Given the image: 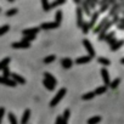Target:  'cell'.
<instances>
[{"label":"cell","instance_id":"6da1fadb","mask_svg":"<svg viewBox=\"0 0 124 124\" xmlns=\"http://www.w3.org/2000/svg\"><path fill=\"white\" fill-rule=\"evenodd\" d=\"M66 93H67V90L65 89V88H62V89H60L58 91H57V94L55 95V97L51 100V102H50V106L51 107H55L62 99H63V96L66 95Z\"/></svg>","mask_w":124,"mask_h":124},{"label":"cell","instance_id":"cb8c5ba5","mask_svg":"<svg viewBox=\"0 0 124 124\" xmlns=\"http://www.w3.org/2000/svg\"><path fill=\"white\" fill-rule=\"evenodd\" d=\"M99 122H101V117L100 116H95V117H91L88 119V124H97Z\"/></svg>","mask_w":124,"mask_h":124},{"label":"cell","instance_id":"b9f144b4","mask_svg":"<svg viewBox=\"0 0 124 124\" xmlns=\"http://www.w3.org/2000/svg\"><path fill=\"white\" fill-rule=\"evenodd\" d=\"M116 41H117V39H116V37H114L113 39H111V40L108 41V44H109V46H111V45H113V44H114Z\"/></svg>","mask_w":124,"mask_h":124},{"label":"cell","instance_id":"52a82bcc","mask_svg":"<svg viewBox=\"0 0 124 124\" xmlns=\"http://www.w3.org/2000/svg\"><path fill=\"white\" fill-rule=\"evenodd\" d=\"M58 27H60V24L56 22H45V23H41V26H40L41 29H55Z\"/></svg>","mask_w":124,"mask_h":124},{"label":"cell","instance_id":"44dd1931","mask_svg":"<svg viewBox=\"0 0 124 124\" xmlns=\"http://www.w3.org/2000/svg\"><path fill=\"white\" fill-rule=\"evenodd\" d=\"M82 11H83V14L85 12L88 16H91L90 9H89V6H88V1H83V3H82Z\"/></svg>","mask_w":124,"mask_h":124},{"label":"cell","instance_id":"d6a6232c","mask_svg":"<svg viewBox=\"0 0 124 124\" xmlns=\"http://www.w3.org/2000/svg\"><path fill=\"white\" fill-rule=\"evenodd\" d=\"M18 12V10L17 9H10V10H8L6 12H5V15L8 16V17H10V16H14V15H16Z\"/></svg>","mask_w":124,"mask_h":124},{"label":"cell","instance_id":"d6986e66","mask_svg":"<svg viewBox=\"0 0 124 124\" xmlns=\"http://www.w3.org/2000/svg\"><path fill=\"white\" fill-rule=\"evenodd\" d=\"M97 62H99L100 65H102V66H106V67L111 65V61H109L108 58H106V57H102V56L97 58Z\"/></svg>","mask_w":124,"mask_h":124},{"label":"cell","instance_id":"83f0119b","mask_svg":"<svg viewBox=\"0 0 124 124\" xmlns=\"http://www.w3.org/2000/svg\"><path fill=\"white\" fill-rule=\"evenodd\" d=\"M94 97H95V94H94V91L86 93V94H84V95L82 96V99H83V100H91V99H94Z\"/></svg>","mask_w":124,"mask_h":124},{"label":"cell","instance_id":"4316f807","mask_svg":"<svg viewBox=\"0 0 124 124\" xmlns=\"http://www.w3.org/2000/svg\"><path fill=\"white\" fill-rule=\"evenodd\" d=\"M61 21H62V11H60V10H58V11L55 14V22L60 24V23H61Z\"/></svg>","mask_w":124,"mask_h":124},{"label":"cell","instance_id":"d590c367","mask_svg":"<svg viewBox=\"0 0 124 124\" xmlns=\"http://www.w3.org/2000/svg\"><path fill=\"white\" fill-rule=\"evenodd\" d=\"M41 4H43V10L44 11H49L50 10V3L47 1V0H43Z\"/></svg>","mask_w":124,"mask_h":124},{"label":"cell","instance_id":"e575fe53","mask_svg":"<svg viewBox=\"0 0 124 124\" xmlns=\"http://www.w3.org/2000/svg\"><path fill=\"white\" fill-rule=\"evenodd\" d=\"M65 3H66L65 0H57V1H54V3L50 4V9H51V8H56V6H58V5H62V4H65Z\"/></svg>","mask_w":124,"mask_h":124},{"label":"cell","instance_id":"1f68e13d","mask_svg":"<svg viewBox=\"0 0 124 124\" xmlns=\"http://www.w3.org/2000/svg\"><path fill=\"white\" fill-rule=\"evenodd\" d=\"M1 77H4V78H10L11 77V72H10V68L9 67H6V68L3 70V76Z\"/></svg>","mask_w":124,"mask_h":124},{"label":"cell","instance_id":"ee69618b","mask_svg":"<svg viewBox=\"0 0 124 124\" xmlns=\"http://www.w3.org/2000/svg\"><path fill=\"white\" fill-rule=\"evenodd\" d=\"M118 23H120V24H124V18H119V22Z\"/></svg>","mask_w":124,"mask_h":124},{"label":"cell","instance_id":"7402d4cb","mask_svg":"<svg viewBox=\"0 0 124 124\" xmlns=\"http://www.w3.org/2000/svg\"><path fill=\"white\" fill-rule=\"evenodd\" d=\"M43 84H44V86L49 90V91H52V90H55V85L52 84V83H50L49 80H46V79H44L43 80Z\"/></svg>","mask_w":124,"mask_h":124},{"label":"cell","instance_id":"ba28073f","mask_svg":"<svg viewBox=\"0 0 124 124\" xmlns=\"http://www.w3.org/2000/svg\"><path fill=\"white\" fill-rule=\"evenodd\" d=\"M11 46L14 49H28V47H31V44L29 43H23V41H17V43H12Z\"/></svg>","mask_w":124,"mask_h":124},{"label":"cell","instance_id":"4fadbf2b","mask_svg":"<svg viewBox=\"0 0 124 124\" xmlns=\"http://www.w3.org/2000/svg\"><path fill=\"white\" fill-rule=\"evenodd\" d=\"M90 61H91V57H89V56H82V57H78L76 60V63L77 65H85V63H89Z\"/></svg>","mask_w":124,"mask_h":124},{"label":"cell","instance_id":"74e56055","mask_svg":"<svg viewBox=\"0 0 124 124\" xmlns=\"http://www.w3.org/2000/svg\"><path fill=\"white\" fill-rule=\"evenodd\" d=\"M70 116H71V111H70V109H65L63 116H62V119H63V120H68Z\"/></svg>","mask_w":124,"mask_h":124},{"label":"cell","instance_id":"9a60e30c","mask_svg":"<svg viewBox=\"0 0 124 124\" xmlns=\"http://www.w3.org/2000/svg\"><path fill=\"white\" fill-rule=\"evenodd\" d=\"M124 45V39H120V40H117L113 45H111V51H117L118 49H120L122 46Z\"/></svg>","mask_w":124,"mask_h":124},{"label":"cell","instance_id":"484cf974","mask_svg":"<svg viewBox=\"0 0 124 124\" xmlns=\"http://www.w3.org/2000/svg\"><path fill=\"white\" fill-rule=\"evenodd\" d=\"M35 38H37V35H24L23 39H22V41L23 43H31V41L35 40Z\"/></svg>","mask_w":124,"mask_h":124},{"label":"cell","instance_id":"bcb514c9","mask_svg":"<svg viewBox=\"0 0 124 124\" xmlns=\"http://www.w3.org/2000/svg\"><path fill=\"white\" fill-rule=\"evenodd\" d=\"M62 124H67V120H63V119H62Z\"/></svg>","mask_w":124,"mask_h":124},{"label":"cell","instance_id":"3957f363","mask_svg":"<svg viewBox=\"0 0 124 124\" xmlns=\"http://www.w3.org/2000/svg\"><path fill=\"white\" fill-rule=\"evenodd\" d=\"M83 45H84V47L86 49V51H88V54H89L88 56L91 57V58L95 57V49H94V46L91 45V43H90L88 39H84V40H83Z\"/></svg>","mask_w":124,"mask_h":124},{"label":"cell","instance_id":"60d3db41","mask_svg":"<svg viewBox=\"0 0 124 124\" xmlns=\"http://www.w3.org/2000/svg\"><path fill=\"white\" fill-rule=\"evenodd\" d=\"M55 124H62V116H57Z\"/></svg>","mask_w":124,"mask_h":124},{"label":"cell","instance_id":"7a4b0ae2","mask_svg":"<svg viewBox=\"0 0 124 124\" xmlns=\"http://www.w3.org/2000/svg\"><path fill=\"white\" fill-rule=\"evenodd\" d=\"M113 26V23H112V21H108L106 24H105V27L101 29V32L99 33V37H97V39L101 41V40H105V37H106V34H107V32H108V29L111 28Z\"/></svg>","mask_w":124,"mask_h":124},{"label":"cell","instance_id":"681fc988","mask_svg":"<svg viewBox=\"0 0 124 124\" xmlns=\"http://www.w3.org/2000/svg\"><path fill=\"white\" fill-rule=\"evenodd\" d=\"M0 11H1V10H0Z\"/></svg>","mask_w":124,"mask_h":124},{"label":"cell","instance_id":"8fae6325","mask_svg":"<svg viewBox=\"0 0 124 124\" xmlns=\"http://www.w3.org/2000/svg\"><path fill=\"white\" fill-rule=\"evenodd\" d=\"M0 84L9 85V86H16V85H17L12 79H10V78H4V77H0Z\"/></svg>","mask_w":124,"mask_h":124},{"label":"cell","instance_id":"836d02e7","mask_svg":"<svg viewBox=\"0 0 124 124\" xmlns=\"http://www.w3.org/2000/svg\"><path fill=\"white\" fill-rule=\"evenodd\" d=\"M114 37H116V32H109V33H107V34H106V37H105V40L108 43V41H109L111 39H113Z\"/></svg>","mask_w":124,"mask_h":124},{"label":"cell","instance_id":"9c48e42d","mask_svg":"<svg viewBox=\"0 0 124 124\" xmlns=\"http://www.w3.org/2000/svg\"><path fill=\"white\" fill-rule=\"evenodd\" d=\"M61 65H62V67H63V68L68 70V68L72 67L73 61H72L70 57H65V58H62V60H61Z\"/></svg>","mask_w":124,"mask_h":124},{"label":"cell","instance_id":"5b68a950","mask_svg":"<svg viewBox=\"0 0 124 124\" xmlns=\"http://www.w3.org/2000/svg\"><path fill=\"white\" fill-rule=\"evenodd\" d=\"M101 77L103 79V83H105V86H109L111 84V79H109V73L106 68H102L101 70Z\"/></svg>","mask_w":124,"mask_h":124},{"label":"cell","instance_id":"277c9868","mask_svg":"<svg viewBox=\"0 0 124 124\" xmlns=\"http://www.w3.org/2000/svg\"><path fill=\"white\" fill-rule=\"evenodd\" d=\"M77 27L82 28L83 23H84V18H83V11H82V8H77Z\"/></svg>","mask_w":124,"mask_h":124},{"label":"cell","instance_id":"603a6c76","mask_svg":"<svg viewBox=\"0 0 124 124\" xmlns=\"http://www.w3.org/2000/svg\"><path fill=\"white\" fill-rule=\"evenodd\" d=\"M106 91H107V86L102 85V86H99V88H96V90L94 91V94H95V95H102V94H105Z\"/></svg>","mask_w":124,"mask_h":124},{"label":"cell","instance_id":"30bf717a","mask_svg":"<svg viewBox=\"0 0 124 124\" xmlns=\"http://www.w3.org/2000/svg\"><path fill=\"white\" fill-rule=\"evenodd\" d=\"M11 77H12V80L17 84H26V79L23 77H21L18 73H11Z\"/></svg>","mask_w":124,"mask_h":124},{"label":"cell","instance_id":"8d00e7d4","mask_svg":"<svg viewBox=\"0 0 124 124\" xmlns=\"http://www.w3.org/2000/svg\"><path fill=\"white\" fill-rule=\"evenodd\" d=\"M89 29H90V28H89V22H84L83 26H82V31H83V33L86 34V33L89 32Z\"/></svg>","mask_w":124,"mask_h":124},{"label":"cell","instance_id":"5bb4252c","mask_svg":"<svg viewBox=\"0 0 124 124\" xmlns=\"http://www.w3.org/2000/svg\"><path fill=\"white\" fill-rule=\"evenodd\" d=\"M99 15H100L99 11H96V12H94V14L91 15V20H90V22H89V28H90V29H91V28H95V23H96V21H97V18H99Z\"/></svg>","mask_w":124,"mask_h":124},{"label":"cell","instance_id":"7c38bea8","mask_svg":"<svg viewBox=\"0 0 124 124\" xmlns=\"http://www.w3.org/2000/svg\"><path fill=\"white\" fill-rule=\"evenodd\" d=\"M107 22H108V17H105V18H103V20H102V21H101V22L94 28V33H95V34H96V33H100L101 29L105 27V24H106Z\"/></svg>","mask_w":124,"mask_h":124},{"label":"cell","instance_id":"e0dca14e","mask_svg":"<svg viewBox=\"0 0 124 124\" xmlns=\"http://www.w3.org/2000/svg\"><path fill=\"white\" fill-rule=\"evenodd\" d=\"M10 61H11V58H10V57H5L4 60H1V61H0V71H3L4 68L9 67Z\"/></svg>","mask_w":124,"mask_h":124},{"label":"cell","instance_id":"2e32d148","mask_svg":"<svg viewBox=\"0 0 124 124\" xmlns=\"http://www.w3.org/2000/svg\"><path fill=\"white\" fill-rule=\"evenodd\" d=\"M29 118H31V109H29V108H27V109L24 111V113H23L22 119H21V124H28Z\"/></svg>","mask_w":124,"mask_h":124},{"label":"cell","instance_id":"7dc6e473","mask_svg":"<svg viewBox=\"0 0 124 124\" xmlns=\"http://www.w3.org/2000/svg\"><path fill=\"white\" fill-rule=\"evenodd\" d=\"M120 63H123V65H124V57H123V58L120 60Z\"/></svg>","mask_w":124,"mask_h":124},{"label":"cell","instance_id":"4dcf8cb0","mask_svg":"<svg viewBox=\"0 0 124 124\" xmlns=\"http://www.w3.org/2000/svg\"><path fill=\"white\" fill-rule=\"evenodd\" d=\"M108 9V1H101V8H100V14L101 12H105L106 10Z\"/></svg>","mask_w":124,"mask_h":124},{"label":"cell","instance_id":"f1b7e54d","mask_svg":"<svg viewBox=\"0 0 124 124\" xmlns=\"http://www.w3.org/2000/svg\"><path fill=\"white\" fill-rule=\"evenodd\" d=\"M9 29H10V26H9V24H4V26H1V27H0V37L4 35L6 32H9Z\"/></svg>","mask_w":124,"mask_h":124},{"label":"cell","instance_id":"f546056e","mask_svg":"<svg viewBox=\"0 0 124 124\" xmlns=\"http://www.w3.org/2000/svg\"><path fill=\"white\" fill-rule=\"evenodd\" d=\"M119 84H120V78H116L113 82H111L109 86H111V89H116V88H117Z\"/></svg>","mask_w":124,"mask_h":124},{"label":"cell","instance_id":"8992f818","mask_svg":"<svg viewBox=\"0 0 124 124\" xmlns=\"http://www.w3.org/2000/svg\"><path fill=\"white\" fill-rule=\"evenodd\" d=\"M39 31H40L39 27L27 28V29H23V31H22V34H23V37H24V35H37V34L39 33Z\"/></svg>","mask_w":124,"mask_h":124},{"label":"cell","instance_id":"f35d334b","mask_svg":"<svg viewBox=\"0 0 124 124\" xmlns=\"http://www.w3.org/2000/svg\"><path fill=\"white\" fill-rule=\"evenodd\" d=\"M88 6H89V9H95L96 8V1H88Z\"/></svg>","mask_w":124,"mask_h":124},{"label":"cell","instance_id":"ffe728a7","mask_svg":"<svg viewBox=\"0 0 124 124\" xmlns=\"http://www.w3.org/2000/svg\"><path fill=\"white\" fill-rule=\"evenodd\" d=\"M8 119H9L10 124H18V120H17L16 116H15L12 112H9V114H8Z\"/></svg>","mask_w":124,"mask_h":124},{"label":"cell","instance_id":"ab89813d","mask_svg":"<svg viewBox=\"0 0 124 124\" xmlns=\"http://www.w3.org/2000/svg\"><path fill=\"white\" fill-rule=\"evenodd\" d=\"M4 114H5V108L4 107H0V119H3Z\"/></svg>","mask_w":124,"mask_h":124},{"label":"cell","instance_id":"ac0fdd59","mask_svg":"<svg viewBox=\"0 0 124 124\" xmlns=\"http://www.w3.org/2000/svg\"><path fill=\"white\" fill-rule=\"evenodd\" d=\"M44 77H45V79H46V80H49V82H50V83H52L54 85H56V84H57V80H56V78H55V77H54L51 73H47V72H45V73H44Z\"/></svg>","mask_w":124,"mask_h":124},{"label":"cell","instance_id":"d4e9b609","mask_svg":"<svg viewBox=\"0 0 124 124\" xmlns=\"http://www.w3.org/2000/svg\"><path fill=\"white\" fill-rule=\"evenodd\" d=\"M56 60V56L55 55H50V56H46L45 58H44V63H52V62Z\"/></svg>","mask_w":124,"mask_h":124},{"label":"cell","instance_id":"c3c4849f","mask_svg":"<svg viewBox=\"0 0 124 124\" xmlns=\"http://www.w3.org/2000/svg\"><path fill=\"white\" fill-rule=\"evenodd\" d=\"M0 124H1V119H0Z\"/></svg>","mask_w":124,"mask_h":124},{"label":"cell","instance_id":"7bdbcfd3","mask_svg":"<svg viewBox=\"0 0 124 124\" xmlns=\"http://www.w3.org/2000/svg\"><path fill=\"white\" fill-rule=\"evenodd\" d=\"M117 28H118V29H122V31H124V24H120V23H118V24H117Z\"/></svg>","mask_w":124,"mask_h":124},{"label":"cell","instance_id":"f6af8a7d","mask_svg":"<svg viewBox=\"0 0 124 124\" xmlns=\"http://www.w3.org/2000/svg\"><path fill=\"white\" fill-rule=\"evenodd\" d=\"M74 4H82V1H79V0H74Z\"/></svg>","mask_w":124,"mask_h":124}]
</instances>
